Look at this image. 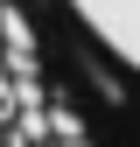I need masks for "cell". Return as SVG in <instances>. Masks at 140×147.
<instances>
[{
    "label": "cell",
    "instance_id": "1",
    "mask_svg": "<svg viewBox=\"0 0 140 147\" xmlns=\"http://www.w3.org/2000/svg\"><path fill=\"white\" fill-rule=\"evenodd\" d=\"M0 147H105L21 0H0Z\"/></svg>",
    "mask_w": 140,
    "mask_h": 147
},
{
    "label": "cell",
    "instance_id": "2",
    "mask_svg": "<svg viewBox=\"0 0 140 147\" xmlns=\"http://www.w3.org/2000/svg\"><path fill=\"white\" fill-rule=\"evenodd\" d=\"M112 77L140 84V0H49Z\"/></svg>",
    "mask_w": 140,
    "mask_h": 147
}]
</instances>
